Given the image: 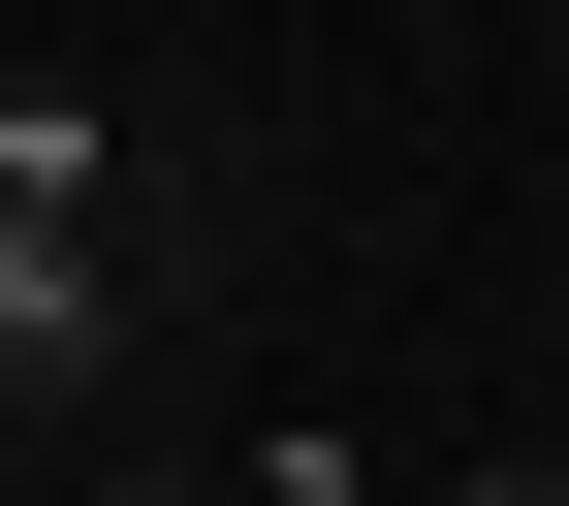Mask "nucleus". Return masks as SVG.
<instances>
[{"mask_svg":"<svg viewBox=\"0 0 569 506\" xmlns=\"http://www.w3.org/2000/svg\"><path fill=\"white\" fill-rule=\"evenodd\" d=\"M127 285H159L127 190H96V222H0V411H96V380H127Z\"/></svg>","mask_w":569,"mask_h":506,"instance_id":"f257e3e1","label":"nucleus"},{"mask_svg":"<svg viewBox=\"0 0 569 506\" xmlns=\"http://www.w3.org/2000/svg\"><path fill=\"white\" fill-rule=\"evenodd\" d=\"M411 506H569V444H538V475H411Z\"/></svg>","mask_w":569,"mask_h":506,"instance_id":"20e7f679","label":"nucleus"},{"mask_svg":"<svg viewBox=\"0 0 569 506\" xmlns=\"http://www.w3.org/2000/svg\"><path fill=\"white\" fill-rule=\"evenodd\" d=\"M96 506H222V475H96Z\"/></svg>","mask_w":569,"mask_h":506,"instance_id":"39448f33","label":"nucleus"},{"mask_svg":"<svg viewBox=\"0 0 569 506\" xmlns=\"http://www.w3.org/2000/svg\"><path fill=\"white\" fill-rule=\"evenodd\" d=\"M222 506H411V475L348 444V411H284V444H222Z\"/></svg>","mask_w":569,"mask_h":506,"instance_id":"7ed1b4c3","label":"nucleus"},{"mask_svg":"<svg viewBox=\"0 0 569 506\" xmlns=\"http://www.w3.org/2000/svg\"><path fill=\"white\" fill-rule=\"evenodd\" d=\"M127 190V96H63V63H0V222H96Z\"/></svg>","mask_w":569,"mask_h":506,"instance_id":"f03ea898","label":"nucleus"}]
</instances>
